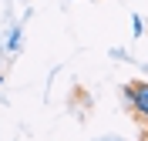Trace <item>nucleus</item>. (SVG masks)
Instances as JSON below:
<instances>
[{
    "label": "nucleus",
    "instance_id": "1",
    "mask_svg": "<svg viewBox=\"0 0 148 141\" xmlns=\"http://www.w3.org/2000/svg\"><path fill=\"white\" fill-rule=\"evenodd\" d=\"M125 101L135 104V111H138L141 118H148V84H141V81L128 84L125 87Z\"/></svg>",
    "mask_w": 148,
    "mask_h": 141
},
{
    "label": "nucleus",
    "instance_id": "2",
    "mask_svg": "<svg viewBox=\"0 0 148 141\" xmlns=\"http://www.w3.org/2000/svg\"><path fill=\"white\" fill-rule=\"evenodd\" d=\"M20 40H24V30H20V27H14V30H10V37H7V44H3V50H17V47H20Z\"/></svg>",
    "mask_w": 148,
    "mask_h": 141
},
{
    "label": "nucleus",
    "instance_id": "3",
    "mask_svg": "<svg viewBox=\"0 0 148 141\" xmlns=\"http://www.w3.org/2000/svg\"><path fill=\"white\" fill-rule=\"evenodd\" d=\"M141 30H145V20H141L138 14H131V34H135V37H141Z\"/></svg>",
    "mask_w": 148,
    "mask_h": 141
}]
</instances>
